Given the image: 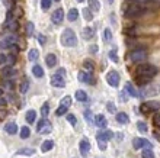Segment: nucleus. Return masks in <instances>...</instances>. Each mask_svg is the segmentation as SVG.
Wrapping results in <instances>:
<instances>
[{
    "instance_id": "nucleus-1",
    "label": "nucleus",
    "mask_w": 160,
    "mask_h": 158,
    "mask_svg": "<svg viewBox=\"0 0 160 158\" xmlns=\"http://www.w3.org/2000/svg\"><path fill=\"white\" fill-rule=\"evenodd\" d=\"M146 12H147V7H146L143 3H137V2H135V3L130 4V6L125 9L124 15H125L127 17H140V16H143Z\"/></svg>"
},
{
    "instance_id": "nucleus-2",
    "label": "nucleus",
    "mask_w": 160,
    "mask_h": 158,
    "mask_svg": "<svg viewBox=\"0 0 160 158\" xmlns=\"http://www.w3.org/2000/svg\"><path fill=\"white\" fill-rule=\"evenodd\" d=\"M135 73H137V75H144V77H150V79H153L154 75H157V73H159V68H157L156 65H153V64L144 63V64H140V65H137V68H135Z\"/></svg>"
},
{
    "instance_id": "nucleus-3",
    "label": "nucleus",
    "mask_w": 160,
    "mask_h": 158,
    "mask_svg": "<svg viewBox=\"0 0 160 158\" xmlns=\"http://www.w3.org/2000/svg\"><path fill=\"white\" fill-rule=\"evenodd\" d=\"M60 41H61V45H63V46H76L77 36H76V33L73 32L72 29H68V28H67V29L63 31Z\"/></svg>"
},
{
    "instance_id": "nucleus-4",
    "label": "nucleus",
    "mask_w": 160,
    "mask_h": 158,
    "mask_svg": "<svg viewBox=\"0 0 160 158\" xmlns=\"http://www.w3.org/2000/svg\"><path fill=\"white\" fill-rule=\"evenodd\" d=\"M160 93V84H147L141 87V90L138 92L140 97H152V96H157Z\"/></svg>"
},
{
    "instance_id": "nucleus-5",
    "label": "nucleus",
    "mask_w": 160,
    "mask_h": 158,
    "mask_svg": "<svg viewBox=\"0 0 160 158\" xmlns=\"http://www.w3.org/2000/svg\"><path fill=\"white\" fill-rule=\"evenodd\" d=\"M130 60L132 63L144 64V61L147 60V51L146 50H134L130 54Z\"/></svg>"
},
{
    "instance_id": "nucleus-6",
    "label": "nucleus",
    "mask_w": 160,
    "mask_h": 158,
    "mask_svg": "<svg viewBox=\"0 0 160 158\" xmlns=\"http://www.w3.org/2000/svg\"><path fill=\"white\" fill-rule=\"evenodd\" d=\"M160 109V103L156 102V100H150V102H146V103L141 104V112L143 113H152V112H156Z\"/></svg>"
},
{
    "instance_id": "nucleus-7",
    "label": "nucleus",
    "mask_w": 160,
    "mask_h": 158,
    "mask_svg": "<svg viewBox=\"0 0 160 158\" xmlns=\"http://www.w3.org/2000/svg\"><path fill=\"white\" fill-rule=\"evenodd\" d=\"M119 74L117 70H111L108 71V74H106V81L109 84L111 87H118L119 86Z\"/></svg>"
},
{
    "instance_id": "nucleus-8",
    "label": "nucleus",
    "mask_w": 160,
    "mask_h": 158,
    "mask_svg": "<svg viewBox=\"0 0 160 158\" xmlns=\"http://www.w3.org/2000/svg\"><path fill=\"white\" fill-rule=\"evenodd\" d=\"M132 146L135 150H140L141 146H144L146 150H152V144L147 139H144V138H134L132 139Z\"/></svg>"
},
{
    "instance_id": "nucleus-9",
    "label": "nucleus",
    "mask_w": 160,
    "mask_h": 158,
    "mask_svg": "<svg viewBox=\"0 0 160 158\" xmlns=\"http://www.w3.org/2000/svg\"><path fill=\"white\" fill-rule=\"evenodd\" d=\"M77 79H79V81L86 83V84H93L95 83V79H93L92 73H89V71H80L79 74H77Z\"/></svg>"
},
{
    "instance_id": "nucleus-10",
    "label": "nucleus",
    "mask_w": 160,
    "mask_h": 158,
    "mask_svg": "<svg viewBox=\"0 0 160 158\" xmlns=\"http://www.w3.org/2000/svg\"><path fill=\"white\" fill-rule=\"evenodd\" d=\"M39 133H50L52 131V125H51L50 122L47 121V119H41L38 123V128H37Z\"/></svg>"
},
{
    "instance_id": "nucleus-11",
    "label": "nucleus",
    "mask_w": 160,
    "mask_h": 158,
    "mask_svg": "<svg viewBox=\"0 0 160 158\" xmlns=\"http://www.w3.org/2000/svg\"><path fill=\"white\" fill-rule=\"evenodd\" d=\"M64 19V10L63 9H57L52 15H51V22L54 23V25H60Z\"/></svg>"
},
{
    "instance_id": "nucleus-12",
    "label": "nucleus",
    "mask_w": 160,
    "mask_h": 158,
    "mask_svg": "<svg viewBox=\"0 0 160 158\" xmlns=\"http://www.w3.org/2000/svg\"><path fill=\"white\" fill-rule=\"evenodd\" d=\"M16 36H8V38H4L3 41L0 42V50H4V48H12V46L16 45Z\"/></svg>"
},
{
    "instance_id": "nucleus-13",
    "label": "nucleus",
    "mask_w": 160,
    "mask_h": 158,
    "mask_svg": "<svg viewBox=\"0 0 160 158\" xmlns=\"http://www.w3.org/2000/svg\"><path fill=\"white\" fill-rule=\"evenodd\" d=\"M112 136H114L112 131H101V132H98V135H96L98 141H102V142L109 141V139H111Z\"/></svg>"
},
{
    "instance_id": "nucleus-14",
    "label": "nucleus",
    "mask_w": 160,
    "mask_h": 158,
    "mask_svg": "<svg viewBox=\"0 0 160 158\" xmlns=\"http://www.w3.org/2000/svg\"><path fill=\"white\" fill-rule=\"evenodd\" d=\"M51 84L57 89H63L64 86H66V80L61 79V77H58L57 74H54L52 77H51Z\"/></svg>"
},
{
    "instance_id": "nucleus-15",
    "label": "nucleus",
    "mask_w": 160,
    "mask_h": 158,
    "mask_svg": "<svg viewBox=\"0 0 160 158\" xmlns=\"http://www.w3.org/2000/svg\"><path fill=\"white\" fill-rule=\"evenodd\" d=\"M80 152L83 155H88L89 151H90V142H89V139H86V138H83L82 141H80Z\"/></svg>"
},
{
    "instance_id": "nucleus-16",
    "label": "nucleus",
    "mask_w": 160,
    "mask_h": 158,
    "mask_svg": "<svg viewBox=\"0 0 160 158\" xmlns=\"http://www.w3.org/2000/svg\"><path fill=\"white\" fill-rule=\"evenodd\" d=\"M95 125L98 126V128H106V125H108V121H106V117L103 116V115H96L95 116Z\"/></svg>"
},
{
    "instance_id": "nucleus-17",
    "label": "nucleus",
    "mask_w": 160,
    "mask_h": 158,
    "mask_svg": "<svg viewBox=\"0 0 160 158\" xmlns=\"http://www.w3.org/2000/svg\"><path fill=\"white\" fill-rule=\"evenodd\" d=\"M150 81H152L150 77H144V75H137V77H135V83L138 84V86H141V87L150 84Z\"/></svg>"
},
{
    "instance_id": "nucleus-18",
    "label": "nucleus",
    "mask_w": 160,
    "mask_h": 158,
    "mask_svg": "<svg viewBox=\"0 0 160 158\" xmlns=\"http://www.w3.org/2000/svg\"><path fill=\"white\" fill-rule=\"evenodd\" d=\"M117 122L118 123H121V125H127L128 122H130V117H128V115L124 112H119L117 113Z\"/></svg>"
},
{
    "instance_id": "nucleus-19",
    "label": "nucleus",
    "mask_w": 160,
    "mask_h": 158,
    "mask_svg": "<svg viewBox=\"0 0 160 158\" xmlns=\"http://www.w3.org/2000/svg\"><path fill=\"white\" fill-rule=\"evenodd\" d=\"M4 131H6L9 135H15V133L18 132L16 123H13V122H9V123H6V125H4Z\"/></svg>"
},
{
    "instance_id": "nucleus-20",
    "label": "nucleus",
    "mask_w": 160,
    "mask_h": 158,
    "mask_svg": "<svg viewBox=\"0 0 160 158\" xmlns=\"http://www.w3.org/2000/svg\"><path fill=\"white\" fill-rule=\"evenodd\" d=\"M45 61H47V65L50 67V68L55 67V65H57V63H58V61H57V57H55L54 54H48V55H47Z\"/></svg>"
},
{
    "instance_id": "nucleus-21",
    "label": "nucleus",
    "mask_w": 160,
    "mask_h": 158,
    "mask_svg": "<svg viewBox=\"0 0 160 158\" xmlns=\"http://www.w3.org/2000/svg\"><path fill=\"white\" fill-rule=\"evenodd\" d=\"M125 92L128 93L131 97H140L138 92H137V90L132 87V84H131V83H125Z\"/></svg>"
},
{
    "instance_id": "nucleus-22",
    "label": "nucleus",
    "mask_w": 160,
    "mask_h": 158,
    "mask_svg": "<svg viewBox=\"0 0 160 158\" xmlns=\"http://www.w3.org/2000/svg\"><path fill=\"white\" fill-rule=\"evenodd\" d=\"M35 119H37V112H35V110H32V109H31V110H28V112H26V116H25V121L28 122V123H31V125H32V123L35 122Z\"/></svg>"
},
{
    "instance_id": "nucleus-23",
    "label": "nucleus",
    "mask_w": 160,
    "mask_h": 158,
    "mask_svg": "<svg viewBox=\"0 0 160 158\" xmlns=\"http://www.w3.org/2000/svg\"><path fill=\"white\" fill-rule=\"evenodd\" d=\"M52 146H54V142L50 141V139H47V141L42 142V145H41V151H42V152H48V151L52 150Z\"/></svg>"
},
{
    "instance_id": "nucleus-24",
    "label": "nucleus",
    "mask_w": 160,
    "mask_h": 158,
    "mask_svg": "<svg viewBox=\"0 0 160 158\" xmlns=\"http://www.w3.org/2000/svg\"><path fill=\"white\" fill-rule=\"evenodd\" d=\"M77 16H79V10H77V9H70V10H68L67 19H68L70 22L77 21Z\"/></svg>"
},
{
    "instance_id": "nucleus-25",
    "label": "nucleus",
    "mask_w": 160,
    "mask_h": 158,
    "mask_svg": "<svg viewBox=\"0 0 160 158\" xmlns=\"http://www.w3.org/2000/svg\"><path fill=\"white\" fill-rule=\"evenodd\" d=\"M74 97H76L79 102H86V100H88V93L84 92V90H77V92L74 93Z\"/></svg>"
},
{
    "instance_id": "nucleus-26",
    "label": "nucleus",
    "mask_w": 160,
    "mask_h": 158,
    "mask_svg": "<svg viewBox=\"0 0 160 158\" xmlns=\"http://www.w3.org/2000/svg\"><path fill=\"white\" fill-rule=\"evenodd\" d=\"M95 36V29L93 28H84L83 29V38L84 39H92V38Z\"/></svg>"
},
{
    "instance_id": "nucleus-27",
    "label": "nucleus",
    "mask_w": 160,
    "mask_h": 158,
    "mask_svg": "<svg viewBox=\"0 0 160 158\" xmlns=\"http://www.w3.org/2000/svg\"><path fill=\"white\" fill-rule=\"evenodd\" d=\"M39 57V51L35 50V48H31L29 52H28V58H29V61H37Z\"/></svg>"
},
{
    "instance_id": "nucleus-28",
    "label": "nucleus",
    "mask_w": 160,
    "mask_h": 158,
    "mask_svg": "<svg viewBox=\"0 0 160 158\" xmlns=\"http://www.w3.org/2000/svg\"><path fill=\"white\" fill-rule=\"evenodd\" d=\"M18 154H19V155H25V157H31V155L35 154V150H34V148H21V150L18 151Z\"/></svg>"
},
{
    "instance_id": "nucleus-29",
    "label": "nucleus",
    "mask_w": 160,
    "mask_h": 158,
    "mask_svg": "<svg viewBox=\"0 0 160 158\" xmlns=\"http://www.w3.org/2000/svg\"><path fill=\"white\" fill-rule=\"evenodd\" d=\"M89 9L93 12H99L101 10V4L98 0H89Z\"/></svg>"
},
{
    "instance_id": "nucleus-30",
    "label": "nucleus",
    "mask_w": 160,
    "mask_h": 158,
    "mask_svg": "<svg viewBox=\"0 0 160 158\" xmlns=\"http://www.w3.org/2000/svg\"><path fill=\"white\" fill-rule=\"evenodd\" d=\"M82 13H83V17L88 22H92L93 21V13H92V10H90L89 7H84L83 10H82Z\"/></svg>"
},
{
    "instance_id": "nucleus-31",
    "label": "nucleus",
    "mask_w": 160,
    "mask_h": 158,
    "mask_svg": "<svg viewBox=\"0 0 160 158\" xmlns=\"http://www.w3.org/2000/svg\"><path fill=\"white\" fill-rule=\"evenodd\" d=\"M32 73H34V75L37 77V79H41V77H44V70H42L41 65H34V68H32Z\"/></svg>"
},
{
    "instance_id": "nucleus-32",
    "label": "nucleus",
    "mask_w": 160,
    "mask_h": 158,
    "mask_svg": "<svg viewBox=\"0 0 160 158\" xmlns=\"http://www.w3.org/2000/svg\"><path fill=\"white\" fill-rule=\"evenodd\" d=\"M60 106H64V108H70L72 106V97L70 96H66L60 100Z\"/></svg>"
},
{
    "instance_id": "nucleus-33",
    "label": "nucleus",
    "mask_w": 160,
    "mask_h": 158,
    "mask_svg": "<svg viewBox=\"0 0 160 158\" xmlns=\"http://www.w3.org/2000/svg\"><path fill=\"white\" fill-rule=\"evenodd\" d=\"M31 135V129L28 126H22L21 128V138L22 139H26V138H29Z\"/></svg>"
},
{
    "instance_id": "nucleus-34",
    "label": "nucleus",
    "mask_w": 160,
    "mask_h": 158,
    "mask_svg": "<svg viewBox=\"0 0 160 158\" xmlns=\"http://www.w3.org/2000/svg\"><path fill=\"white\" fill-rule=\"evenodd\" d=\"M48 113H50V104L45 102V103L42 104V108H41V115H42V117L45 119V117L48 116Z\"/></svg>"
},
{
    "instance_id": "nucleus-35",
    "label": "nucleus",
    "mask_w": 160,
    "mask_h": 158,
    "mask_svg": "<svg viewBox=\"0 0 160 158\" xmlns=\"http://www.w3.org/2000/svg\"><path fill=\"white\" fill-rule=\"evenodd\" d=\"M137 129H138L141 133H147L148 126H147V123H144V122H137Z\"/></svg>"
},
{
    "instance_id": "nucleus-36",
    "label": "nucleus",
    "mask_w": 160,
    "mask_h": 158,
    "mask_svg": "<svg viewBox=\"0 0 160 158\" xmlns=\"http://www.w3.org/2000/svg\"><path fill=\"white\" fill-rule=\"evenodd\" d=\"M83 67H84V70L89 71V73H93V70H95V65H93L92 61H89V60H86L83 63Z\"/></svg>"
},
{
    "instance_id": "nucleus-37",
    "label": "nucleus",
    "mask_w": 160,
    "mask_h": 158,
    "mask_svg": "<svg viewBox=\"0 0 160 158\" xmlns=\"http://www.w3.org/2000/svg\"><path fill=\"white\" fill-rule=\"evenodd\" d=\"M34 31H35V25L32 22H28V23H26V35L31 36V35L34 33Z\"/></svg>"
},
{
    "instance_id": "nucleus-38",
    "label": "nucleus",
    "mask_w": 160,
    "mask_h": 158,
    "mask_svg": "<svg viewBox=\"0 0 160 158\" xmlns=\"http://www.w3.org/2000/svg\"><path fill=\"white\" fill-rule=\"evenodd\" d=\"M2 74H3L4 77H10V75L15 74V70H12V67H8V68H3Z\"/></svg>"
},
{
    "instance_id": "nucleus-39",
    "label": "nucleus",
    "mask_w": 160,
    "mask_h": 158,
    "mask_svg": "<svg viewBox=\"0 0 160 158\" xmlns=\"http://www.w3.org/2000/svg\"><path fill=\"white\" fill-rule=\"evenodd\" d=\"M84 117H86V121H88V123H93L95 122V119H93V115L90 110H84Z\"/></svg>"
},
{
    "instance_id": "nucleus-40",
    "label": "nucleus",
    "mask_w": 160,
    "mask_h": 158,
    "mask_svg": "<svg viewBox=\"0 0 160 158\" xmlns=\"http://www.w3.org/2000/svg\"><path fill=\"white\" fill-rule=\"evenodd\" d=\"M109 58L112 60L114 63H119V58H118V54H117V50L109 51Z\"/></svg>"
},
{
    "instance_id": "nucleus-41",
    "label": "nucleus",
    "mask_w": 160,
    "mask_h": 158,
    "mask_svg": "<svg viewBox=\"0 0 160 158\" xmlns=\"http://www.w3.org/2000/svg\"><path fill=\"white\" fill-rule=\"evenodd\" d=\"M103 36H105V42H112V32H111V29H105Z\"/></svg>"
},
{
    "instance_id": "nucleus-42",
    "label": "nucleus",
    "mask_w": 160,
    "mask_h": 158,
    "mask_svg": "<svg viewBox=\"0 0 160 158\" xmlns=\"http://www.w3.org/2000/svg\"><path fill=\"white\" fill-rule=\"evenodd\" d=\"M67 109H68V108L60 106V108L57 109V112H55V115H57V116H63V115H66V113H67Z\"/></svg>"
},
{
    "instance_id": "nucleus-43",
    "label": "nucleus",
    "mask_w": 160,
    "mask_h": 158,
    "mask_svg": "<svg viewBox=\"0 0 160 158\" xmlns=\"http://www.w3.org/2000/svg\"><path fill=\"white\" fill-rule=\"evenodd\" d=\"M143 158H154V152H153V150H144L143 151Z\"/></svg>"
},
{
    "instance_id": "nucleus-44",
    "label": "nucleus",
    "mask_w": 160,
    "mask_h": 158,
    "mask_svg": "<svg viewBox=\"0 0 160 158\" xmlns=\"http://www.w3.org/2000/svg\"><path fill=\"white\" fill-rule=\"evenodd\" d=\"M28 87H29V81H28V80L25 79L23 81H22V84H21V92H22V93H26Z\"/></svg>"
},
{
    "instance_id": "nucleus-45",
    "label": "nucleus",
    "mask_w": 160,
    "mask_h": 158,
    "mask_svg": "<svg viewBox=\"0 0 160 158\" xmlns=\"http://www.w3.org/2000/svg\"><path fill=\"white\" fill-rule=\"evenodd\" d=\"M106 109H108V112H109V113H115V112H117V108H115V104L112 103V102H108V103H106Z\"/></svg>"
},
{
    "instance_id": "nucleus-46",
    "label": "nucleus",
    "mask_w": 160,
    "mask_h": 158,
    "mask_svg": "<svg viewBox=\"0 0 160 158\" xmlns=\"http://www.w3.org/2000/svg\"><path fill=\"white\" fill-rule=\"evenodd\" d=\"M50 6H51V0H41V7L44 9V10L50 9Z\"/></svg>"
},
{
    "instance_id": "nucleus-47",
    "label": "nucleus",
    "mask_w": 160,
    "mask_h": 158,
    "mask_svg": "<svg viewBox=\"0 0 160 158\" xmlns=\"http://www.w3.org/2000/svg\"><path fill=\"white\" fill-rule=\"evenodd\" d=\"M67 121L70 125L76 126V116H74V115H67Z\"/></svg>"
},
{
    "instance_id": "nucleus-48",
    "label": "nucleus",
    "mask_w": 160,
    "mask_h": 158,
    "mask_svg": "<svg viewBox=\"0 0 160 158\" xmlns=\"http://www.w3.org/2000/svg\"><path fill=\"white\" fill-rule=\"evenodd\" d=\"M66 73H67V71H66V68H58L55 74L58 75V77H61V79H64V77H66Z\"/></svg>"
},
{
    "instance_id": "nucleus-49",
    "label": "nucleus",
    "mask_w": 160,
    "mask_h": 158,
    "mask_svg": "<svg viewBox=\"0 0 160 158\" xmlns=\"http://www.w3.org/2000/svg\"><path fill=\"white\" fill-rule=\"evenodd\" d=\"M8 63L10 65H13V64L16 63V55H8Z\"/></svg>"
},
{
    "instance_id": "nucleus-50",
    "label": "nucleus",
    "mask_w": 160,
    "mask_h": 158,
    "mask_svg": "<svg viewBox=\"0 0 160 158\" xmlns=\"http://www.w3.org/2000/svg\"><path fill=\"white\" fill-rule=\"evenodd\" d=\"M38 42L41 44V45H44L47 42V38H45V35H42V33H39L38 35Z\"/></svg>"
},
{
    "instance_id": "nucleus-51",
    "label": "nucleus",
    "mask_w": 160,
    "mask_h": 158,
    "mask_svg": "<svg viewBox=\"0 0 160 158\" xmlns=\"http://www.w3.org/2000/svg\"><path fill=\"white\" fill-rule=\"evenodd\" d=\"M153 123H154L157 128H160V115H156V116L153 117Z\"/></svg>"
},
{
    "instance_id": "nucleus-52",
    "label": "nucleus",
    "mask_w": 160,
    "mask_h": 158,
    "mask_svg": "<svg viewBox=\"0 0 160 158\" xmlns=\"http://www.w3.org/2000/svg\"><path fill=\"white\" fill-rule=\"evenodd\" d=\"M8 63V57L4 54H0V64H6Z\"/></svg>"
},
{
    "instance_id": "nucleus-53",
    "label": "nucleus",
    "mask_w": 160,
    "mask_h": 158,
    "mask_svg": "<svg viewBox=\"0 0 160 158\" xmlns=\"http://www.w3.org/2000/svg\"><path fill=\"white\" fill-rule=\"evenodd\" d=\"M98 146H99V150H102V151L106 150V144H105V142H102V141L98 142Z\"/></svg>"
},
{
    "instance_id": "nucleus-54",
    "label": "nucleus",
    "mask_w": 160,
    "mask_h": 158,
    "mask_svg": "<svg viewBox=\"0 0 160 158\" xmlns=\"http://www.w3.org/2000/svg\"><path fill=\"white\" fill-rule=\"evenodd\" d=\"M89 51H90L92 54H96V52H98V45H92V46H89Z\"/></svg>"
},
{
    "instance_id": "nucleus-55",
    "label": "nucleus",
    "mask_w": 160,
    "mask_h": 158,
    "mask_svg": "<svg viewBox=\"0 0 160 158\" xmlns=\"http://www.w3.org/2000/svg\"><path fill=\"white\" fill-rule=\"evenodd\" d=\"M127 99H128V97H127V94L122 92V93H121V100H122V102H127Z\"/></svg>"
},
{
    "instance_id": "nucleus-56",
    "label": "nucleus",
    "mask_w": 160,
    "mask_h": 158,
    "mask_svg": "<svg viewBox=\"0 0 160 158\" xmlns=\"http://www.w3.org/2000/svg\"><path fill=\"white\" fill-rule=\"evenodd\" d=\"M6 103H8V102H6L4 99H2V97H0V106H4Z\"/></svg>"
},
{
    "instance_id": "nucleus-57",
    "label": "nucleus",
    "mask_w": 160,
    "mask_h": 158,
    "mask_svg": "<svg viewBox=\"0 0 160 158\" xmlns=\"http://www.w3.org/2000/svg\"><path fill=\"white\" fill-rule=\"evenodd\" d=\"M2 96H3V90H2V89H0V97H2Z\"/></svg>"
},
{
    "instance_id": "nucleus-58",
    "label": "nucleus",
    "mask_w": 160,
    "mask_h": 158,
    "mask_svg": "<svg viewBox=\"0 0 160 158\" xmlns=\"http://www.w3.org/2000/svg\"><path fill=\"white\" fill-rule=\"evenodd\" d=\"M108 3H112V0H108Z\"/></svg>"
},
{
    "instance_id": "nucleus-59",
    "label": "nucleus",
    "mask_w": 160,
    "mask_h": 158,
    "mask_svg": "<svg viewBox=\"0 0 160 158\" xmlns=\"http://www.w3.org/2000/svg\"><path fill=\"white\" fill-rule=\"evenodd\" d=\"M77 2H84V0H77Z\"/></svg>"
},
{
    "instance_id": "nucleus-60",
    "label": "nucleus",
    "mask_w": 160,
    "mask_h": 158,
    "mask_svg": "<svg viewBox=\"0 0 160 158\" xmlns=\"http://www.w3.org/2000/svg\"><path fill=\"white\" fill-rule=\"evenodd\" d=\"M54 2H60V0H54Z\"/></svg>"
}]
</instances>
